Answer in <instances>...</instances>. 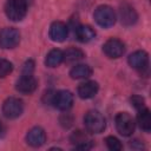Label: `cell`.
Here are the masks:
<instances>
[{
    "instance_id": "obj_2",
    "label": "cell",
    "mask_w": 151,
    "mask_h": 151,
    "mask_svg": "<svg viewBox=\"0 0 151 151\" xmlns=\"http://www.w3.org/2000/svg\"><path fill=\"white\" fill-rule=\"evenodd\" d=\"M84 125H85L86 130L90 133H100L105 130L106 122H105L104 116L100 112H98L96 110H92V111H88L85 114Z\"/></svg>"
},
{
    "instance_id": "obj_21",
    "label": "cell",
    "mask_w": 151,
    "mask_h": 151,
    "mask_svg": "<svg viewBox=\"0 0 151 151\" xmlns=\"http://www.w3.org/2000/svg\"><path fill=\"white\" fill-rule=\"evenodd\" d=\"M105 144H106V146H107L111 151H120V150L123 149V145H122V143L119 142V139L116 138V137H113V136L106 137V138H105Z\"/></svg>"
},
{
    "instance_id": "obj_16",
    "label": "cell",
    "mask_w": 151,
    "mask_h": 151,
    "mask_svg": "<svg viewBox=\"0 0 151 151\" xmlns=\"http://www.w3.org/2000/svg\"><path fill=\"white\" fill-rule=\"evenodd\" d=\"M76 37L81 42H88L96 37V32L88 25H80L76 28Z\"/></svg>"
},
{
    "instance_id": "obj_23",
    "label": "cell",
    "mask_w": 151,
    "mask_h": 151,
    "mask_svg": "<svg viewBox=\"0 0 151 151\" xmlns=\"http://www.w3.org/2000/svg\"><path fill=\"white\" fill-rule=\"evenodd\" d=\"M131 104L133 105V107H136L138 111L145 107V100L144 98H142L140 96H133L131 98Z\"/></svg>"
},
{
    "instance_id": "obj_22",
    "label": "cell",
    "mask_w": 151,
    "mask_h": 151,
    "mask_svg": "<svg viewBox=\"0 0 151 151\" xmlns=\"http://www.w3.org/2000/svg\"><path fill=\"white\" fill-rule=\"evenodd\" d=\"M13 70V65L11 61L6 59H0V78H5Z\"/></svg>"
},
{
    "instance_id": "obj_24",
    "label": "cell",
    "mask_w": 151,
    "mask_h": 151,
    "mask_svg": "<svg viewBox=\"0 0 151 151\" xmlns=\"http://www.w3.org/2000/svg\"><path fill=\"white\" fill-rule=\"evenodd\" d=\"M33 70H34V63H33L32 60H27V61L24 64L22 74H32V73H33Z\"/></svg>"
},
{
    "instance_id": "obj_17",
    "label": "cell",
    "mask_w": 151,
    "mask_h": 151,
    "mask_svg": "<svg viewBox=\"0 0 151 151\" xmlns=\"http://www.w3.org/2000/svg\"><path fill=\"white\" fill-rule=\"evenodd\" d=\"M63 61H64V52L59 48L51 50L45 58V64L48 67H57Z\"/></svg>"
},
{
    "instance_id": "obj_9",
    "label": "cell",
    "mask_w": 151,
    "mask_h": 151,
    "mask_svg": "<svg viewBox=\"0 0 151 151\" xmlns=\"http://www.w3.org/2000/svg\"><path fill=\"white\" fill-rule=\"evenodd\" d=\"M38 87V81L33 74H21V77L15 83V88L20 93L29 94L33 93Z\"/></svg>"
},
{
    "instance_id": "obj_6",
    "label": "cell",
    "mask_w": 151,
    "mask_h": 151,
    "mask_svg": "<svg viewBox=\"0 0 151 151\" xmlns=\"http://www.w3.org/2000/svg\"><path fill=\"white\" fill-rule=\"evenodd\" d=\"M50 103L61 111H67L73 105V94L70 91L60 90L52 94Z\"/></svg>"
},
{
    "instance_id": "obj_7",
    "label": "cell",
    "mask_w": 151,
    "mask_h": 151,
    "mask_svg": "<svg viewBox=\"0 0 151 151\" xmlns=\"http://www.w3.org/2000/svg\"><path fill=\"white\" fill-rule=\"evenodd\" d=\"M20 41V33L14 27H5L0 31V47L14 48Z\"/></svg>"
},
{
    "instance_id": "obj_8",
    "label": "cell",
    "mask_w": 151,
    "mask_h": 151,
    "mask_svg": "<svg viewBox=\"0 0 151 151\" xmlns=\"http://www.w3.org/2000/svg\"><path fill=\"white\" fill-rule=\"evenodd\" d=\"M103 51H104V53L109 58L117 59V58H119V57H122L124 54V52H125V45L119 39L111 38V39H109L103 45Z\"/></svg>"
},
{
    "instance_id": "obj_13",
    "label": "cell",
    "mask_w": 151,
    "mask_h": 151,
    "mask_svg": "<svg viewBox=\"0 0 151 151\" xmlns=\"http://www.w3.org/2000/svg\"><path fill=\"white\" fill-rule=\"evenodd\" d=\"M67 26L61 22V21H54L52 22V25L50 26V32L48 35L51 38V40L57 41V42H61L66 39L67 37Z\"/></svg>"
},
{
    "instance_id": "obj_12",
    "label": "cell",
    "mask_w": 151,
    "mask_h": 151,
    "mask_svg": "<svg viewBox=\"0 0 151 151\" xmlns=\"http://www.w3.org/2000/svg\"><path fill=\"white\" fill-rule=\"evenodd\" d=\"M70 140L76 146V149H79V150H88L92 147V139L87 133L80 130L74 131L71 134Z\"/></svg>"
},
{
    "instance_id": "obj_25",
    "label": "cell",
    "mask_w": 151,
    "mask_h": 151,
    "mask_svg": "<svg viewBox=\"0 0 151 151\" xmlns=\"http://www.w3.org/2000/svg\"><path fill=\"white\" fill-rule=\"evenodd\" d=\"M1 133H2V126H1V123H0V136H1Z\"/></svg>"
},
{
    "instance_id": "obj_4",
    "label": "cell",
    "mask_w": 151,
    "mask_h": 151,
    "mask_svg": "<svg viewBox=\"0 0 151 151\" xmlns=\"http://www.w3.org/2000/svg\"><path fill=\"white\" fill-rule=\"evenodd\" d=\"M22 111H24V103L19 98L9 97L2 104V113L8 119H15L20 117Z\"/></svg>"
},
{
    "instance_id": "obj_10",
    "label": "cell",
    "mask_w": 151,
    "mask_h": 151,
    "mask_svg": "<svg viewBox=\"0 0 151 151\" xmlns=\"http://www.w3.org/2000/svg\"><path fill=\"white\" fill-rule=\"evenodd\" d=\"M26 142L32 147H39L46 142V133L40 126L32 127L26 134Z\"/></svg>"
},
{
    "instance_id": "obj_19",
    "label": "cell",
    "mask_w": 151,
    "mask_h": 151,
    "mask_svg": "<svg viewBox=\"0 0 151 151\" xmlns=\"http://www.w3.org/2000/svg\"><path fill=\"white\" fill-rule=\"evenodd\" d=\"M137 120H138L139 127L143 131H145V132H150L151 131V114H150V111L146 107H144V109L138 111Z\"/></svg>"
},
{
    "instance_id": "obj_3",
    "label": "cell",
    "mask_w": 151,
    "mask_h": 151,
    "mask_svg": "<svg viewBox=\"0 0 151 151\" xmlns=\"http://www.w3.org/2000/svg\"><path fill=\"white\" fill-rule=\"evenodd\" d=\"M93 17H94L96 22L99 26L104 27V28H107V27L113 26L114 22H116V19H117L113 8L110 7V6H107V5L98 6L94 9Z\"/></svg>"
},
{
    "instance_id": "obj_15",
    "label": "cell",
    "mask_w": 151,
    "mask_h": 151,
    "mask_svg": "<svg viewBox=\"0 0 151 151\" xmlns=\"http://www.w3.org/2000/svg\"><path fill=\"white\" fill-rule=\"evenodd\" d=\"M119 15H120L122 24H124V25H126V26L133 25V24L137 21V19H138V15H137L134 8L131 7V6L127 5V4H124V5L120 6Z\"/></svg>"
},
{
    "instance_id": "obj_5",
    "label": "cell",
    "mask_w": 151,
    "mask_h": 151,
    "mask_svg": "<svg viewBox=\"0 0 151 151\" xmlns=\"http://www.w3.org/2000/svg\"><path fill=\"white\" fill-rule=\"evenodd\" d=\"M114 123L117 131L122 136L129 137L134 131V120L127 112H119L114 118Z\"/></svg>"
},
{
    "instance_id": "obj_11",
    "label": "cell",
    "mask_w": 151,
    "mask_h": 151,
    "mask_svg": "<svg viewBox=\"0 0 151 151\" xmlns=\"http://www.w3.org/2000/svg\"><path fill=\"white\" fill-rule=\"evenodd\" d=\"M127 61H129L131 67L139 70L142 72L143 70H146L149 66V54L143 50L136 51L132 54H130Z\"/></svg>"
},
{
    "instance_id": "obj_14",
    "label": "cell",
    "mask_w": 151,
    "mask_h": 151,
    "mask_svg": "<svg viewBox=\"0 0 151 151\" xmlns=\"http://www.w3.org/2000/svg\"><path fill=\"white\" fill-rule=\"evenodd\" d=\"M99 90V85L97 81H93V80H88V81H85V83H81L79 86H78V96L81 98V99H90V98H93L97 92Z\"/></svg>"
},
{
    "instance_id": "obj_20",
    "label": "cell",
    "mask_w": 151,
    "mask_h": 151,
    "mask_svg": "<svg viewBox=\"0 0 151 151\" xmlns=\"http://www.w3.org/2000/svg\"><path fill=\"white\" fill-rule=\"evenodd\" d=\"M84 57V52L76 47H70L64 52V60L67 63H76L78 60H81Z\"/></svg>"
},
{
    "instance_id": "obj_18",
    "label": "cell",
    "mask_w": 151,
    "mask_h": 151,
    "mask_svg": "<svg viewBox=\"0 0 151 151\" xmlns=\"http://www.w3.org/2000/svg\"><path fill=\"white\" fill-rule=\"evenodd\" d=\"M92 74V68L86 64H78L70 71V76L73 79H85Z\"/></svg>"
},
{
    "instance_id": "obj_1",
    "label": "cell",
    "mask_w": 151,
    "mask_h": 151,
    "mask_svg": "<svg viewBox=\"0 0 151 151\" xmlns=\"http://www.w3.org/2000/svg\"><path fill=\"white\" fill-rule=\"evenodd\" d=\"M29 0H7L5 5V13L12 21H20L25 18Z\"/></svg>"
}]
</instances>
